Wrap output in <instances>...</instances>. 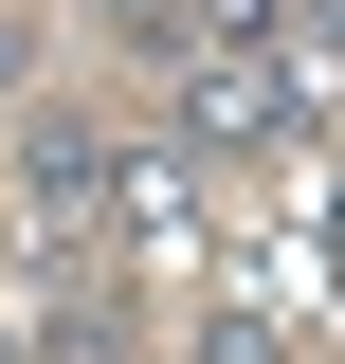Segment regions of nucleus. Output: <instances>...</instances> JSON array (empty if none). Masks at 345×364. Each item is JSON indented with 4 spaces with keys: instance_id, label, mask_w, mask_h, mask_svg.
Segmentation results:
<instances>
[{
    "instance_id": "f257e3e1",
    "label": "nucleus",
    "mask_w": 345,
    "mask_h": 364,
    "mask_svg": "<svg viewBox=\"0 0 345 364\" xmlns=\"http://www.w3.org/2000/svg\"><path fill=\"white\" fill-rule=\"evenodd\" d=\"M309 55H218V73H182V146H218V164H273V146H309Z\"/></svg>"
},
{
    "instance_id": "f03ea898",
    "label": "nucleus",
    "mask_w": 345,
    "mask_h": 364,
    "mask_svg": "<svg viewBox=\"0 0 345 364\" xmlns=\"http://www.w3.org/2000/svg\"><path fill=\"white\" fill-rule=\"evenodd\" d=\"M18 219H37V255H109V128L91 109H18Z\"/></svg>"
},
{
    "instance_id": "7ed1b4c3",
    "label": "nucleus",
    "mask_w": 345,
    "mask_h": 364,
    "mask_svg": "<svg viewBox=\"0 0 345 364\" xmlns=\"http://www.w3.org/2000/svg\"><path fill=\"white\" fill-rule=\"evenodd\" d=\"M200 219H218V200H200V146H182V128H109V255H200Z\"/></svg>"
},
{
    "instance_id": "20e7f679",
    "label": "nucleus",
    "mask_w": 345,
    "mask_h": 364,
    "mask_svg": "<svg viewBox=\"0 0 345 364\" xmlns=\"http://www.w3.org/2000/svg\"><path fill=\"white\" fill-rule=\"evenodd\" d=\"M200 364H291V291L218 273V291H200Z\"/></svg>"
},
{
    "instance_id": "39448f33",
    "label": "nucleus",
    "mask_w": 345,
    "mask_h": 364,
    "mask_svg": "<svg viewBox=\"0 0 345 364\" xmlns=\"http://www.w3.org/2000/svg\"><path fill=\"white\" fill-rule=\"evenodd\" d=\"M91 18H109L128 55H182V0H91Z\"/></svg>"
}]
</instances>
